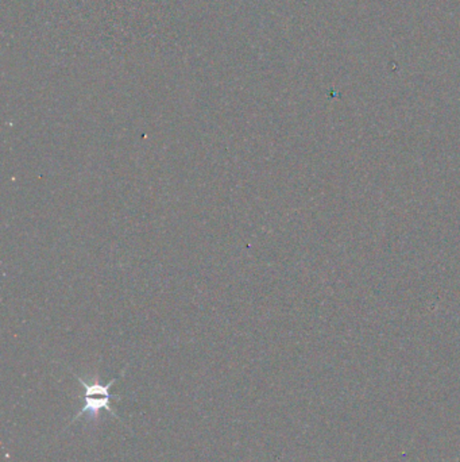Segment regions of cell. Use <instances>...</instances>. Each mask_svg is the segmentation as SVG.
Masks as SVG:
<instances>
[{"label": "cell", "instance_id": "1", "mask_svg": "<svg viewBox=\"0 0 460 462\" xmlns=\"http://www.w3.org/2000/svg\"><path fill=\"white\" fill-rule=\"evenodd\" d=\"M84 399V406L82 407V409H80V412L79 414H76L74 415V418L73 419L70 420V424L74 422L76 419H79L83 414H91V415H99V412L101 411V409H106V411H108L110 414H112L113 417H116V418H119L115 412H113V409H112L111 407V399H113V397H100V399H94V397H83Z\"/></svg>", "mask_w": 460, "mask_h": 462}, {"label": "cell", "instance_id": "2", "mask_svg": "<svg viewBox=\"0 0 460 462\" xmlns=\"http://www.w3.org/2000/svg\"><path fill=\"white\" fill-rule=\"evenodd\" d=\"M76 378L82 383L84 387V395L82 397H94V396H106V397H120L119 395H113L110 393V388L112 384L116 381V378H113L108 384H100L99 381H95L94 384H88L86 381H84L83 378L76 376Z\"/></svg>", "mask_w": 460, "mask_h": 462}]
</instances>
